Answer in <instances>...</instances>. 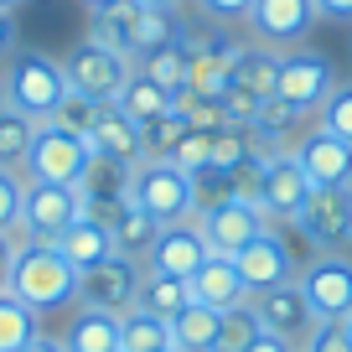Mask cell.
I'll use <instances>...</instances> for the list:
<instances>
[{
    "mask_svg": "<svg viewBox=\"0 0 352 352\" xmlns=\"http://www.w3.org/2000/svg\"><path fill=\"white\" fill-rule=\"evenodd\" d=\"M78 270L67 264V254L57 243H36L21 239L16 243V270H11V296H21L36 316H52V311L78 306Z\"/></svg>",
    "mask_w": 352,
    "mask_h": 352,
    "instance_id": "cell-1",
    "label": "cell"
},
{
    "mask_svg": "<svg viewBox=\"0 0 352 352\" xmlns=\"http://www.w3.org/2000/svg\"><path fill=\"white\" fill-rule=\"evenodd\" d=\"M130 202H135L140 212H151L161 228H166V223L197 218V208H202L197 176L182 171V166H171V161H140V166H135V176H130Z\"/></svg>",
    "mask_w": 352,
    "mask_h": 352,
    "instance_id": "cell-2",
    "label": "cell"
},
{
    "mask_svg": "<svg viewBox=\"0 0 352 352\" xmlns=\"http://www.w3.org/2000/svg\"><path fill=\"white\" fill-rule=\"evenodd\" d=\"M63 78H67V88L88 94L94 104H120V94L135 78V63L124 52H109V47H99V42L83 36V42L63 57Z\"/></svg>",
    "mask_w": 352,
    "mask_h": 352,
    "instance_id": "cell-3",
    "label": "cell"
},
{
    "mask_svg": "<svg viewBox=\"0 0 352 352\" xmlns=\"http://www.w3.org/2000/svg\"><path fill=\"white\" fill-rule=\"evenodd\" d=\"M94 161L83 135H67L57 124H36V140H32V155H26L21 176L26 182H52V187H78Z\"/></svg>",
    "mask_w": 352,
    "mask_h": 352,
    "instance_id": "cell-4",
    "label": "cell"
},
{
    "mask_svg": "<svg viewBox=\"0 0 352 352\" xmlns=\"http://www.w3.org/2000/svg\"><path fill=\"white\" fill-rule=\"evenodd\" d=\"M88 212L83 187H52V182H26L21 197V239L36 243H57L78 218Z\"/></svg>",
    "mask_w": 352,
    "mask_h": 352,
    "instance_id": "cell-5",
    "label": "cell"
},
{
    "mask_svg": "<svg viewBox=\"0 0 352 352\" xmlns=\"http://www.w3.org/2000/svg\"><path fill=\"white\" fill-rule=\"evenodd\" d=\"M6 94H11V104L21 114H32V120H52V109L63 104V94H67L63 63H52V57H42V52H16L11 73H6Z\"/></svg>",
    "mask_w": 352,
    "mask_h": 352,
    "instance_id": "cell-6",
    "label": "cell"
},
{
    "mask_svg": "<svg viewBox=\"0 0 352 352\" xmlns=\"http://www.w3.org/2000/svg\"><path fill=\"white\" fill-rule=\"evenodd\" d=\"M337 88V67H331L327 52H311V47H290L280 52V83H275V99L296 104L300 114L321 109Z\"/></svg>",
    "mask_w": 352,
    "mask_h": 352,
    "instance_id": "cell-7",
    "label": "cell"
},
{
    "mask_svg": "<svg viewBox=\"0 0 352 352\" xmlns=\"http://www.w3.org/2000/svg\"><path fill=\"white\" fill-rule=\"evenodd\" d=\"M140 275H145L140 259H130V254H109L104 264L83 270V280H78V306L109 311V316H130L135 296H140Z\"/></svg>",
    "mask_w": 352,
    "mask_h": 352,
    "instance_id": "cell-8",
    "label": "cell"
},
{
    "mask_svg": "<svg viewBox=\"0 0 352 352\" xmlns=\"http://www.w3.org/2000/svg\"><path fill=\"white\" fill-rule=\"evenodd\" d=\"M197 228L202 239H208L212 254H239L243 243H254L264 228H270V218L259 212V202L249 197H218V202H202L197 208Z\"/></svg>",
    "mask_w": 352,
    "mask_h": 352,
    "instance_id": "cell-9",
    "label": "cell"
},
{
    "mask_svg": "<svg viewBox=\"0 0 352 352\" xmlns=\"http://www.w3.org/2000/svg\"><path fill=\"white\" fill-rule=\"evenodd\" d=\"M296 228L321 254H337L342 243H352V182L347 187H311L296 212Z\"/></svg>",
    "mask_w": 352,
    "mask_h": 352,
    "instance_id": "cell-10",
    "label": "cell"
},
{
    "mask_svg": "<svg viewBox=\"0 0 352 352\" xmlns=\"http://www.w3.org/2000/svg\"><path fill=\"white\" fill-rule=\"evenodd\" d=\"M300 290H306L316 321H347L352 316V259L347 254H316V259L300 270Z\"/></svg>",
    "mask_w": 352,
    "mask_h": 352,
    "instance_id": "cell-11",
    "label": "cell"
},
{
    "mask_svg": "<svg viewBox=\"0 0 352 352\" xmlns=\"http://www.w3.org/2000/svg\"><path fill=\"white\" fill-rule=\"evenodd\" d=\"M306 192H311V182H306V171H300L296 155H290V151H264L259 192H254V202H259L264 218H270V223H296Z\"/></svg>",
    "mask_w": 352,
    "mask_h": 352,
    "instance_id": "cell-12",
    "label": "cell"
},
{
    "mask_svg": "<svg viewBox=\"0 0 352 352\" xmlns=\"http://www.w3.org/2000/svg\"><path fill=\"white\" fill-rule=\"evenodd\" d=\"M254 311H259V327L275 331V337H285L290 347H306L311 331H316V311H311L306 290H300V280H290V285H275V290H259V296H249Z\"/></svg>",
    "mask_w": 352,
    "mask_h": 352,
    "instance_id": "cell-13",
    "label": "cell"
},
{
    "mask_svg": "<svg viewBox=\"0 0 352 352\" xmlns=\"http://www.w3.org/2000/svg\"><path fill=\"white\" fill-rule=\"evenodd\" d=\"M243 21H249L259 47H296L321 16H316V0H254Z\"/></svg>",
    "mask_w": 352,
    "mask_h": 352,
    "instance_id": "cell-14",
    "label": "cell"
},
{
    "mask_svg": "<svg viewBox=\"0 0 352 352\" xmlns=\"http://www.w3.org/2000/svg\"><path fill=\"white\" fill-rule=\"evenodd\" d=\"M233 264H239L243 285H249V296H259V290H275V285H290V280L300 275L296 270V254H290V243L280 239L275 228H264L254 243H243L239 254H233Z\"/></svg>",
    "mask_w": 352,
    "mask_h": 352,
    "instance_id": "cell-15",
    "label": "cell"
},
{
    "mask_svg": "<svg viewBox=\"0 0 352 352\" xmlns=\"http://www.w3.org/2000/svg\"><path fill=\"white\" fill-rule=\"evenodd\" d=\"M208 239H202L197 218L187 223H166L161 233H155L151 254H145V270H155V275H176V280H192L202 270V259H208Z\"/></svg>",
    "mask_w": 352,
    "mask_h": 352,
    "instance_id": "cell-16",
    "label": "cell"
},
{
    "mask_svg": "<svg viewBox=\"0 0 352 352\" xmlns=\"http://www.w3.org/2000/svg\"><path fill=\"white\" fill-rule=\"evenodd\" d=\"M290 155L300 161V171H306L311 187H347L352 182V145L337 140V135H327L321 124L300 135Z\"/></svg>",
    "mask_w": 352,
    "mask_h": 352,
    "instance_id": "cell-17",
    "label": "cell"
},
{
    "mask_svg": "<svg viewBox=\"0 0 352 352\" xmlns=\"http://www.w3.org/2000/svg\"><path fill=\"white\" fill-rule=\"evenodd\" d=\"M88 151L104 155V161H120V166H140V124L120 109V104H99L94 114V130H88Z\"/></svg>",
    "mask_w": 352,
    "mask_h": 352,
    "instance_id": "cell-18",
    "label": "cell"
},
{
    "mask_svg": "<svg viewBox=\"0 0 352 352\" xmlns=\"http://www.w3.org/2000/svg\"><path fill=\"white\" fill-rule=\"evenodd\" d=\"M187 290H192V300H197V306H212V311H233V306H243V300H249V285H243L239 264H233L228 254H208V259H202V270L187 280Z\"/></svg>",
    "mask_w": 352,
    "mask_h": 352,
    "instance_id": "cell-19",
    "label": "cell"
},
{
    "mask_svg": "<svg viewBox=\"0 0 352 352\" xmlns=\"http://www.w3.org/2000/svg\"><path fill=\"white\" fill-rule=\"evenodd\" d=\"M140 11L145 0H109V6H99L94 11V21H88V42L109 47V52H135V26H140ZM135 63V57H130Z\"/></svg>",
    "mask_w": 352,
    "mask_h": 352,
    "instance_id": "cell-20",
    "label": "cell"
},
{
    "mask_svg": "<svg viewBox=\"0 0 352 352\" xmlns=\"http://www.w3.org/2000/svg\"><path fill=\"white\" fill-rule=\"evenodd\" d=\"M99 223L109 228L114 254H130V259H140V264H145V254H151L155 233H161V223H155L151 212H140L135 202H120V208H114V212H104Z\"/></svg>",
    "mask_w": 352,
    "mask_h": 352,
    "instance_id": "cell-21",
    "label": "cell"
},
{
    "mask_svg": "<svg viewBox=\"0 0 352 352\" xmlns=\"http://www.w3.org/2000/svg\"><path fill=\"white\" fill-rule=\"evenodd\" d=\"M63 347L67 352H120V316L78 306L73 321H67V331H63Z\"/></svg>",
    "mask_w": 352,
    "mask_h": 352,
    "instance_id": "cell-22",
    "label": "cell"
},
{
    "mask_svg": "<svg viewBox=\"0 0 352 352\" xmlns=\"http://www.w3.org/2000/svg\"><path fill=\"white\" fill-rule=\"evenodd\" d=\"M57 249H63V254H67V264H73L78 275H83V270H94V264H104V259L114 254V239H109V228H104L94 212H83V218H78L73 228L57 239Z\"/></svg>",
    "mask_w": 352,
    "mask_h": 352,
    "instance_id": "cell-23",
    "label": "cell"
},
{
    "mask_svg": "<svg viewBox=\"0 0 352 352\" xmlns=\"http://www.w3.org/2000/svg\"><path fill=\"white\" fill-rule=\"evenodd\" d=\"M228 83L249 88L254 99H275V83H280V52L275 47H239V57H233V78Z\"/></svg>",
    "mask_w": 352,
    "mask_h": 352,
    "instance_id": "cell-24",
    "label": "cell"
},
{
    "mask_svg": "<svg viewBox=\"0 0 352 352\" xmlns=\"http://www.w3.org/2000/svg\"><path fill=\"white\" fill-rule=\"evenodd\" d=\"M218 316L223 311L187 300V306L176 311V321H171V347L176 352H218Z\"/></svg>",
    "mask_w": 352,
    "mask_h": 352,
    "instance_id": "cell-25",
    "label": "cell"
},
{
    "mask_svg": "<svg viewBox=\"0 0 352 352\" xmlns=\"http://www.w3.org/2000/svg\"><path fill=\"white\" fill-rule=\"evenodd\" d=\"M296 124H300V109L296 104H285V99H264L259 104V120H254V145L259 151H296Z\"/></svg>",
    "mask_w": 352,
    "mask_h": 352,
    "instance_id": "cell-26",
    "label": "cell"
},
{
    "mask_svg": "<svg viewBox=\"0 0 352 352\" xmlns=\"http://www.w3.org/2000/svg\"><path fill=\"white\" fill-rule=\"evenodd\" d=\"M36 124L32 114H21L16 104H0V171H21L26 155H32V140H36Z\"/></svg>",
    "mask_w": 352,
    "mask_h": 352,
    "instance_id": "cell-27",
    "label": "cell"
},
{
    "mask_svg": "<svg viewBox=\"0 0 352 352\" xmlns=\"http://www.w3.org/2000/svg\"><path fill=\"white\" fill-rule=\"evenodd\" d=\"M42 337V316L26 306L21 296H0V352H26L32 342Z\"/></svg>",
    "mask_w": 352,
    "mask_h": 352,
    "instance_id": "cell-28",
    "label": "cell"
},
{
    "mask_svg": "<svg viewBox=\"0 0 352 352\" xmlns=\"http://www.w3.org/2000/svg\"><path fill=\"white\" fill-rule=\"evenodd\" d=\"M192 300V290H187V280H176V275H155V270H145L140 275V296H135V306L140 311H151V316H161V321H176V311Z\"/></svg>",
    "mask_w": 352,
    "mask_h": 352,
    "instance_id": "cell-29",
    "label": "cell"
},
{
    "mask_svg": "<svg viewBox=\"0 0 352 352\" xmlns=\"http://www.w3.org/2000/svg\"><path fill=\"white\" fill-rule=\"evenodd\" d=\"M120 352H171V321L135 306L130 316H120Z\"/></svg>",
    "mask_w": 352,
    "mask_h": 352,
    "instance_id": "cell-30",
    "label": "cell"
},
{
    "mask_svg": "<svg viewBox=\"0 0 352 352\" xmlns=\"http://www.w3.org/2000/svg\"><path fill=\"white\" fill-rule=\"evenodd\" d=\"M254 155H259L254 135L223 124V130H212V161H208V171H212V176H228V182H233V171H239V166H249Z\"/></svg>",
    "mask_w": 352,
    "mask_h": 352,
    "instance_id": "cell-31",
    "label": "cell"
},
{
    "mask_svg": "<svg viewBox=\"0 0 352 352\" xmlns=\"http://www.w3.org/2000/svg\"><path fill=\"white\" fill-rule=\"evenodd\" d=\"M120 109L130 114L135 124H151V120H161V114H171V94H166L161 83H151V78L135 67V78H130V88L120 94Z\"/></svg>",
    "mask_w": 352,
    "mask_h": 352,
    "instance_id": "cell-32",
    "label": "cell"
},
{
    "mask_svg": "<svg viewBox=\"0 0 352 352\" xmlns=\"http://www.w3.org/2000/svg\"><path fill=\"white\" fill-rule=\"evenodd\" d=\"M135 67H140L151 83H161L166 94H176V88H187V83H192V63H187V47H182V42H171V47H161V52L140 57Z\"/></svg>",
    "mask_w": 352,
    "mask_h": 352,
    "instance_id": "cell-33",
    "label": "cell"
},
{
    "mask_svg": "<svg viewBox=\"0 0 352 352\" xmlns=\"http://www.w3.org/2000/svg\"><path fill=\"white\" fill-rule=\"evenodd\" d=\"M259 331H264L259 311H254V300H243V306H233V311L218 316V352H243Z\"/></svg>",
    "mask_w": 352,
    "mask_h": 352,
    "instance_id": "cell-34",
    "label": "cell"
},
{
    "mask_svg": "<svg viewBox=\"0 0 352 352\" xmlns=\"http://www.w3.org/2000/svg\"><path fill=\"white\" fill-rule=\"evenodd\" d=\"M192 124L182 120V114H161V120H151V124H140V151H145V161H171V151H176V140L187 135Z\"/></svg>",
    "mask_w": 352,
    "mask_h": 352,
    "instance_id": "cell-35",
    "label": "cell"
},
{
    "mask_svg": "<svg viewBox=\"0 0 352 352\" xmlns=\"http://www.w3.org/2000/svg\"><path fill=\"white\" fill-rule=\"evenodd\" d=\"M94 114H99V104L88 99V94H78V88H67L63 104L52 109V120H42V124H57V130L83 135V140H88V130H94Z\"/></svg>",
    "mask_w": 352,
    "mask_h": 352,
    "instance_id": "cell-36",
    "label": "cell"
},
{
    "mask_svg": "<svg viewBox=\"0 0 352 352\" xmlns=\"http://www.w3.org/2000/svg\"><path fill=\"white\" fill-rule=\"evenodd\" d=\"M316 124H321L327 135H337V140L352 145V83H337V88H331V99L316 109Z\"/></svg>",
    "mask_w": 352,
    "mask_h": 352,
    "instance_id": "cell-37",
    "label": "cell"
},
{
    "mask_svg": "<svg viewBox=\"0 0 352 352\" xmlns=\"http://www.w3.org/2000/svg\"><path fill=\"white\" fill-rule=\"evenodd\" d=\"M208 161H212V130H187L171 151V166H182V171H192V176L208 171Z\"/></svg>",
    "mask_w": 352,
    "mask_h": 352,
    "instance_id": "cell-38",
    "label": "cell"
},
{
    "mask_svg": "<svg viewBox=\"0 0 352 352\" xmlns=\"http://www.w3.org/2000/svg\"><path fill=\"white\" fill-rule=\"evenodd\" d=\"M21 197H26V176L0 171V233H16V239H21Z\"/></svg>",
    "mask_w": 352,
    "mask_h": 352,
    "instance_id": "cell-39",
    "label": "cell"
},
{
    "mask_svg": "<svg viewBox=\"0 0 352 352\" xmlns=\"http://www.w3.org/2000/svg\"><path fill=\"white\" fill-rule=\"evenodd\" d=\"M218 104H223V124H233V130H254V120H259V104H264V99H254L249 88L228 83V88L218 94Z\"/></svg>",
    "mask_w": 352,
    "mask_h": 352,
    "instance_id": "cell-40",
    "label": "cell"
},
{
    "mask_svg": "<svg viewBox=\"0 0 352 352\" xmlns=\"http://www.w3.org/2000/svg\"><path fill=\"white\" fill-rule=\"evenodd\" d=\"M300 352H352L347 321H316V331H311V342Z\"/></svg>",
    "mask_w": 352,
    "mask_h": 352,
    "instance_id": "cell-41",
    "label": "cell"
},
{
    "mask_svg": "<svg viewBox=\"0 0 352 352\" xmlns=\"http://www.w3.org/2000/svg\"><path fill=\"white\" fill-rule=\"evenodd\" d=\"M197 6H202V16H208V21H243L254 0H197Z\"/></svg>",
    "mask_w": 352,
    "mask_h": 352,
    "instance_id": "cell-42",
    "label": "cell"
},
{
    "mask_svg": "<svg viewBox=\"0 0 352 352\" xmlns=\"http://www.w3.org/2000/svg\"><path fill=\"white\" fill-rule=\"evenodd\" d=\"M16 233H0V296L11 290V270H16Z\"/></svg>",
    "mask_w": 352,
    "mask_h": 352,
    "instance_id": "cell-43",
    "label": "cell"
},
{
    "mask_svg": "<svg viewBox=\"0 0 352 352\" xmlns=\"http://www.w3.org/2000/svg\"><path fill=\"white\" fill-rule=\"evenodd\" d=\"M321 21H352V0H316Z\"/></svg>",
    "mask_w": 352,
    "mask_h": 352,
    "instance_id": "cell-44",
    "label": "cell"
},
{
    "mask_svg": "<svg viewBox=\"0 0 352 352\" xmlns=\"http://www.w3.org/2000/svg\"><path fill=\"white\" fill-rule=\"evenodd\" d=\"M243 352H296V347H290L285 337H275V331H259V337H254Z\"/></svg>",
    "mask_w": 352,
    "mask_h": 352,
    "instance_id": "cell-45",
    "label": "cell"
},
{
    "mask_svg": "<svg viewBox=\"0 0 352 352\" xmlns=\"http://www.w3.org/2000/svg\"><path fill=\"white\" fill-rule=\"evenodd\" d=\"M11 47H16V16H11V11H0V57L11 52Z\"/></svg>",
    "mask_w": 352,
    "mask_h": 352,
    "instance_id": "cell-46",
    "label": "cell"
},
{
    "mask_svg": "<svg viewBox=\"0 0 352 352\" xmlns=\"http://www.w3.org/2000/svg\"><path fill=\"white\" fill-rule=\"evenodd\" d=\"M26 352H67V347H63V337H52V331H42V337H36V342H32V347H26Z\"/></svg>",
    "mask_w": 352,
    "mask_h": 352,
    "instance_id": "cell-47",
    "label": "cell"
},
{
    "mask_svg": "<svg viewBox=\"0 0 352 352\" xmlns=\"http://www.w3.org/2000/svg\"><path fill=\"white\" fill-rule=\"evenodd\" d=\"M145 6H161V11H176V6H182V0H145Z\"/></svg>",
    "mask_w": 352,
    "mask_h": 352,
    "instance_id": "cell-48",
    "label": "cell"
},
{
    "mask_svg": "<svg viewBox=\"0 0 352 352\" xmlns=\"http://www.w3.org/2000/svg\"><path fill=\"white\" fill-rule=\"evenodd\" d=\"M0 104H11V94H6V73H0Z\"/></svg>",
    "mask_w": 352,
    "mask_h": 352,
    "instance_id": "cell-49",
    "label": "cell"
},
{
    "mask_svg": "<svg viewBox=\"0 0 352 352\" xmlns=\"http://www.w3.org/2000/svg\"><path fill=\"white\" fill-rule=\"evenodd\" d=\"M83 6H94V11H99V6H109V0H83Z\"/></svg>",
    "mask_w": 352,
    "mask_h": 352,
    "instance_id": "cell-50",
    "label": "cell"
},
{
    "mask_svg": "<svg viewBox=\"0 0 352 352\" xmlns=\"http://www.w3.org/2000/svg\"><path fill=\"white\" fill-rule=\"evenodd\" d=\"M0 11H11V0H0Z\"/></svg>",
    "mask_w": 352,
    "mask_h": 352,
    "instance_id": "cell-51",
    "label": "cell"
},
{
    "mask_svg": "<svg viewBox=\"0 0 352 352\" xmlns=\"http://www.w3.org/2000/svg\"><path fill=\"white\" fill-rule=\"evenodd\" d=\"M347 331H352V316H347Z\"/></svg>",
    "mask_w": 352,
    "mask_h": 352,
    "instance_id": "cell-52",
    "label": "cell"
},
{
    "mask_svg": "<svg viewBox=\"0 0 352 352\" xmlns=\"http://www.w3.org/2000/svg\"><path fill=\"white\" fill-rule=\"evenodd\" d=\"M171 352H176V347H171Z\"/></svg>",
    "mask_w": 352,
    "mask_h": 352,
    "instance_id": "cell-53",
    "label": "cell"
}]
</instances>
